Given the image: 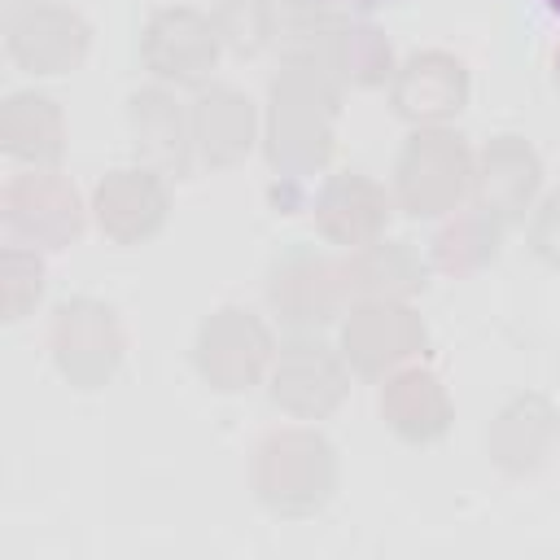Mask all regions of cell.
I'll return each mask as SVG.
<instances>
[{
	"instance_id": "ac0fdd59",
	"label": "cell",
	"mask_w": 560,
	"mask_h": 560,
	"mask_svg": "<svg viewBox=\"0 0 560 560\" xmlns=\"http://www.w3.org/2000/svg\"><path fill=\"white\" fill-rule=\"evenodd\" d=\"M0 144L18 162L52 166L66 149V127H61L57 105L39 92H13L0 105Z\"/></svg>"
},
{
	"instance_id": "f1b7e54d",
	"label": "cell",
	"mask_w": 560,
	"mask_h": 560,
	"mask_svg": "<svg viewBox=\"0 0 560 560\" xmlns=\"http://www.w3.org/2000/svg\"><path fill=\"white\" fill-rule=\"evenodd\" d=\"M556 79H560V52H556Z\"/></svg>"
},
{
	"instance_id": "83f0119b",
	"label": "cell",
	"mask_w": 560,
	"mask_h": 560,
	"mask_svg": "<svg viewBox=\"0 0 560 560\" xmlns=\"http://www.w3.org/2000/svg\"><path fill=\"white\" fill-rule=\"evenodd\" d=\"M547 9H551V13H560V0H547Z\"/></svg>"
},
{
	"instance_id": "e0dca14e",
	"label": "cell",
	"mask_w": 560,
	"mask_h": 560,
	"mask_svg": "<svg viewBox=\"0 0 560 560\" xmlns=\"http://www.w3.org/2000/svg\"><path fill=\"white\" fill-rule=\"evenodd\" d=\"M192 144L206 166H232L254 144V105L236 88H206L192 101Z\"/></svg>"
},
{
	"instance_id": "5bb4252c",
	"label": "cell",
	"mask_w": 560,
	"mask_h": 560,
	"mask_svg": "<svg viewBox=\"0 0 560 560\" xmlns=\"http://www.w3.org/2000/svg\"><path fill=\"white\" fill-rule=\"evenodd\" d=\"M131 136L136 153L158 175H188L192 166V114L179 109V101L162 88H144L131 96Z\"/></svg>"
},
{
	"instance_id": "4316f807",
	"label": "cell",
	"mask_w": 560,
	"mask_h": 560,
	"mask_svg": "<svg viewBox=\"0 0 560 560\" xmlns=\"http://www.w3.org/2000/svg\"><path fill=\"white\" fill-rule=\"evenodd\" d=\"M35 4H44V0H0V13H4V26H9V22H18L22 13H31Z\"/></svg>"
},
{
	"instance_id": "7a4b0ae2",
	"label": "cell",
	"mask_w": 560,
	"mask_h": 560,
	"mask_svg": "<svg viewBox=\"0 0 560 560\" xmlns=\"http://www.w3.org/2000/svg\"><path fill=\"white\" fill-rule=\"evenodd\" d=\"M337 486L332 446L311 429H280L254 455V490L280 516H311Z\"/></svg>"
},
{
	"instance_id": "6da1fadb",
	"label": "cell",
	"mask_w": 560,
	"mask_h": 560,
	"mask_svg": "<svg viewBox=\"0 0 560 560\" xmlns=\"http://www.w3.org/2000/svg\"><path fill=\"white\" fill-rule=\"evenodd\" d=\"M332 118L337 88L319 66L289 61L271 83V118H267V158L280 175H311L332 153Z\"/></svg>"
},
{
	"instance_id": "52a82bcc",
	"label": "cell",
	"mask_w": 560,
	"mask_h": 560,
	"mask_svg": "<svg viewBox=\"0 0 560 560\" xmlns=\"http://www.w3.org/2000/svg\"><path fill=\"white\" fill-rule=\"evenodd\" d=\"M267 298H271V306L280 311V319L289 328L311 332V328L328 324L350 293H346V276H341L337 262H328L315 249H289L271 267Z\"/></svg>"
},
{
	"instance_id": "30bf717a",
	"label": "cell",
	"mask_w": 560,
	"mask_h": 560,
	"mask_svg": "<svg viewBox=\"0 0 560 560\" xmlns=\"http://www.w3.org/2000/svg\"><path fill=\"white\" fill-rule=\"evenodd\" d=\"M420 346H424V324L402 302H385V298L359 302L341 328V354L363 376H381L385 368H398Z\"/></svg>"
},
{
	"instance_id": "8fae6325",
	"label": "cell",
	"mask_w": 560,
	"mask_h": 560,
	"mask_svg": "<svg viewBox=\"0 0 560 560\" xmlns=\"http://www.w3.org/2000/svg\"><path fill=\"white\" fill-rule=\"evenodd\" d=\"M88 52V22L61 4H35L9 22V57L26 74H66Z\"/></svg>"
},
{
	"instance_id": "4fadbf2b",
	"label": "cell",
	"mask_w": 560,
	"mask_h": 560,
	"mask_svg": "<svg viewBox=\"0 0 560 560\" xmlns=\"http://www.w3.org/2000/svg\"><path fill=\"white\" fill-rule=\"evenodd\" d=\"M92 210H96V223H101L105 236H114V241H122V245L144 241V236H153V232L162 228V219H166V184H162V175L149 171V166H144V171H140V166H131V171H109V175L96 184Z\"/></svg>"
},
{
	"instance_id": "ffe728a7",
	"label": "cell",
	"mask_w": 560,
	"mask_h": 560,
	"mask_svg": "<svg viewBox=\"0 0 560 560\" xmlns=\"http://www.w3.org/2000/svg\"><path fill=\"white\" fill-rule=\"evenodd\" d=\"M381 411H385L389 429L402 433L407 442H433L451 424V402H446L438 376L424 368L398 372L381 394Z\"/></svg>"
},
{
	"instance_id": "ba28073f",
	"label": "cell",
	"mask_w": 560,
	"mask_h": 560,
	"mask_svg": "<svg viewBox=\"0 0 560 560\" xmlns=\"http://www.w3.org/2000/svg\"><path fill=\"white\" fill-rule=\"evenodd\" d=\"M346 354H337L319 337H293L280 346L271 372V398L293 416H324L346 398Z\"/></svg>"
},
{
	"instance_id": "484cf974",
	"label": "cell",
	"mask_w": 560,
	"mask_h": 560,
	"mask_svg": "<svg viewBox=\"0 0 560 560\" xmlns=\"http://www.w3.org/2000/svg\"><path fill=\"white\" fill-rule=\"evenodd\" d=\"M529 241H534V254L538 258H547V262L560 267V192H551L538 206V214L529 223Z\"/></svg>"
},
{
	"instance_id": "8992f818",
	"label": "cell",
	"mask_w": 560,
	"mask_h": 560,
	"mask_svg": "<svg viewBox=\"0 0 560 560\" xmlns=\"http://www.w3.org/2000/svg\"><path fill=\"white\" fill-rule=\"evenodd\" d=\"M192 359L214 389H249L271 363V332L254 311L223 306L201 324Z\"/></svg>"
},
{
	"instance_id": "3957f363",
	"label": "cell",
	"mask_w": 560,
	"mask_h": 560,
	"mask_svg": "<svg viewBox=\"0 0 560 560\" xmlns=\"http://www.w3.org/2000/svg\"><path fill=\"white\" fill-rule=\"evenodd\" d=\"M398 201L407 214H446L459 206V197L472 184V158L468 144L455 131L420 127L402 153H398Z\"/></svg>"
},
{
	"instance_id": "d6986e66",
	"label": "cell",
	"mask_w": 560,
	"mask_h": 560,
	"mask_svg": "<svg viewBox=\"0 0 560 560\" xmlns=\"http://www.w3.org/2000/svg\"><path fill=\"white\" fill-rule=\"evenodd\" d=\"M341 276H346V293H359L363 302L368 298H385V302H402L407 293H416L424 284V267L420 258L402 245V241H368L359 245L346 262H341Z\"/></svg>"
},
{
	"instance_id": "9a60e30c",
	"label": "cell",
	"mask_w": 560,
	"mask_h": 560,
	"mask_svg": "<svg viewBox=\"0 0 560 560\" xmlns=\"http://www.w3.org/2000/svg\"><path fill=\"white\" fill-rule=\"evenodd\" d=\"M315 223L319 232L332 241V245H346V249H359L368 241H376L389 223V201L385 192L359 175V171H341L332 175L319 197H315Z\"/></svg>"
},
{
	"instance_id": "44dd1931",
	"label": "cell",
	"mask_w": 560,
	"mask_h": 560,
	"mask_svg": "<svg viewBox=\"0 0 560 560\" xmlns=\"http://www.w3.org/2000/svg\"><path fill=\"white\" fill-rule=\"evenodd\" d=\"M551 433H556V411L547 398H538V394L512 398L490 429V455L508 472H529L542 459V451L551 446Z\"/></svg>"
},
{
	"instance_id": "9c48e42d",
	"label": "cell",
	"mask_w": 560,
	"mask_h": 560,
	"mask_svg": "<svg viewBox=\"0 0 560 560\" xmlns=\"http://www.w3.org/2000/svg\"><path fill=\"white\" fill-rule=\"evenodd\" d=\"M219 31L214 18L197 13V9H162L153 13L149 31H144V66L166 79V83H201L214 61H219Z\"/></svg>"
},
{
	"instance_id": "7c38bea8",
	"label": "cell",
	"mask_w": 560,
	"mask_h": 560,
	"mask_svg": "<svg viewBox=\"0 0 560 560\" xmlns=\"http://www.w3.org/2000/svg\"><path fill=\"white\" fill-rule=\"evenodd\" d=\"M468 101V70L451 52H411L394 74V109L420 127H438Z\"/></svg>"
},
{
	"instance_id": "cb8c5ba5",
	"label": "cell",
	"mask_w": 560,
	"mask_h": 560,
	"mask_svg": "<svg viewBox=\"0 0 560 560\" xmlns=\"http://www.w3.org/2000/svg\"><path fill=\"white\" fill-rule=\"evenodd\" d=\"M337 79L354 83V88H376L389 79V44L385 35L372 26V22H354L346 26V39L337 48V66H332Z\"/></svg>"
},
{
	"instance_id": "7402d4cb",
	"label": "cell",
	"mask_w": 560,
	"mask_h": 560,
	"mask_svg": "<svg viewBox=\"0 0 560 560\" xmlns=\"http://www.w3.org/2000/svg\"><path fill=\"white\" fill-rule=\"evenodd\" d=\"M499 232L503 223L490 214V210H472V214H459L455 223H446L433 241V262L446 267V271H472L481 267L486 258H494L499 249Z\"/></svg>"
},
{
	"instance_id": "277c9868",
	"label": "cell",
	"mask_w": 560,
	"mask_h": 560,
	"mask_svg": "<svg viewBox=\"0 0 560 560\" xmlns=\"http://www.w3.org/2000/svg\"><path fill=\"white\" fill-rule=\"evenodd\" d=\"M52 359L74 389H101L122 363V332L109 306L70 298L52 311Z\"/></svg>"
},
{
	"instance_id": "d4e9b609",
	"label": "cell",
	"mask_w": 560,
	"mask_h": 560,
	"mask_svg": "<svg viewBox=\"0 0 560 560\" xmlns=\"http://www.w3.org/2000/svg\"><path fill=\"white\" fill-rule=\"evenodd\" d=\"M44 293V262L35 258V249L9 245L0 254V319H22Z\"/></svg>"
},
{
	"instance_id": "603a6c76",
	"label": "cell",
	"mask_w": 560,
	"mask_h": 560,
	"mask_svg": "<svg viewBox=\"0 0 560 560\" xmlns=\"http://www.w3.org/2000/svg\"><path fill=\"white\" fill-rule=\"evenodd\" d=\"M214 31L236 57H254L276 39V4L271 0H214Z\"/></svg>"
},
{
	"instance_id": "2e32d148",
	"label": "cell",
	"mask_w": 560,
	"mask_h": 560,
	"mask_svg": "<svg viewBox=\"0 0 560 560\" xmlns=\"http://www.w3.org/2000/svg\"><path fill=\"white\" fill-rule=\"evenodd\" d=\"M538 153L516 140V136H499L481 149V162L472 171V184H477V206L490 210L499 223H512L525 214L529 197L538 192Z\"/></svg>"
},
{
	"instance_id": "f546056e",
	"label": "cell",
	"mask_w": 560,
	"mask_h": 560,
	"mask_svg": "<svg viewBox=\"0 0 560 560\" xmlns=\"http://www.w3.org/2000/svg\"><path fill=\"white\" fill-rule=\"evenodd\" d=\"M359 4H381V0H359Z\"/></svg>"
},
{
	"instance_id": "5b68a950",
	"label": "cell",
	"mask_w": 560,
	"mask_h": 560,
	"mask_svg": "<svg viewBox=\"0 0 560 560\" xmlns=\"http://www.w3.org/2000/svg\"><path fill=\"white\" fill-rule=\"evenodd\" d=\"M0 210H4V223L18 241L44 245V249L70 245L83 228V206H79L74 184L57 171H44V166L13 175Z\"/></svg>"
}]
</instances>
